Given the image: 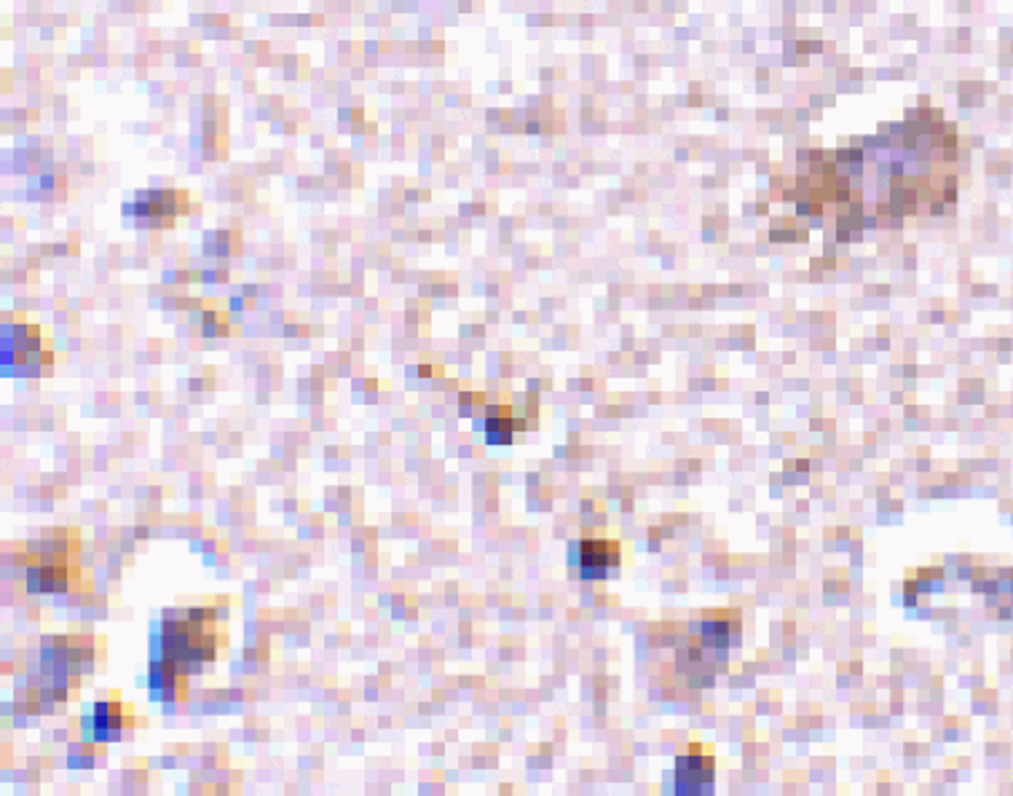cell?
Segmentation results:
<instances>
[{"instance_id": "obj_1", "label": "cell", "mask_w": 1013, "mask_h": 796, "mask_svg": "<svg viewBox=\"0 0 1013 796\" xmlns=\"http://www.w3.org/2000/svg\"><path fill=\"white\" fill-rule=\"evenodd\" d=\"M218 649V620H193L185 614V620H164L153 633V660L169 662L185 676L218 660Z\"/></svg>"}, {"instance_id": "obj_5", "label": "cell", "mask_w": 1013, "mask_h": 796, "mask_svg": "<svg viewBox=\"0 0 1013 796\" xmlns=\"http://www.w3.org/2000/svg\"><path fill=\"white\" fill-rule=\"evenodd\" d=\"M713 786V759L695 748L692 754L676 759V783L679 794H703Z\"/></svg>"}, {"instance_id": "obj_8", "label": "cell", "mask_w": 1013, "mask_h": 796, "mask_svg": "<svg viewBox=\"0 0 1013 796\" xmlns=\"http://www.w3.org/2000/svg\"><path fill=\"white\" fill-rule=\"evenodd\" d=\"M126 727L124 705L118 703H97L92 711V738L108 743L121 738V729Z\"/></svg>"}, {"instance_id": "obj_7", "label": "cell", "mask_w": 1013, "mask_h": 796, "mask_svg": "<svg viewBox=\"0 0 1013 796\" xmlns=\"http://www.w3.org/2000/svg\"><path fill=\"white\" fill-rule=\"evenodd\" d=\"M515 413L510 405H488L486 419H483V432L491 445H510L515 440L518 424H515Z\"/></svg>"}, {"instance_id": "obj_2", "label": "cell", "mask_w": 1013, "mask_h": 796, "mask_svg": "<svg viewBox=\"0 0 1013 796\" xmlns=\"http://www.w3.org/2000/svg\"><path fill=\"white\" fill-rule=\"evenodd\" d=\"M692 641L703 649L711 665H724L729 649L740 644V614L732 609H708L695 625Z\"/></svg>"}, {"instance_id": "obj_4", "label": "cell", "mask_w": 1013, "mask_h": 796, "mask_svg": "<svg viewBox=\"0 0 1013 796\" xmlns=\"http://www.w3.org/2000/svg\"><path fill=\"white\" fill-rule=\"evenodd\" d=\"M183 199V193L177 191H140L134 196V202L124 204V215L143 226L164 228L172 223V215H177V204Z\"/></svg>"}, {"instance_id": "obj_3", "label": "cell", "mask_w": 1013, "mask_h": 796, "mask_svg": "<svg viewBox=\"0 0 1013 796\" xmlns=\"http://www.w3.org/2000/svg\"><path fill=\"white\" fill-rule=\"evenodd\" d=\"M571 566H577L579 577L587 582L609 579L620 569L622 550L617 539H579L571 545Z\"/></svg>"}, {"instance_id": "obj_6", "label": "cell", "mask_w": 1013, "mask_h": 796, "mask_svg": "<svg viewBox=\"0 0 1013 796\" xmlns=\"http://www.w3.org/2000/svg\"><path fill=\"white\" fill-rule=\"evenodd\" d=\"M151 695L153 700H161V703H175V700H183L185 697V684H188V676L180 673L175 665H169L164 660H151Z\"/></svg>"}]
</instances>
